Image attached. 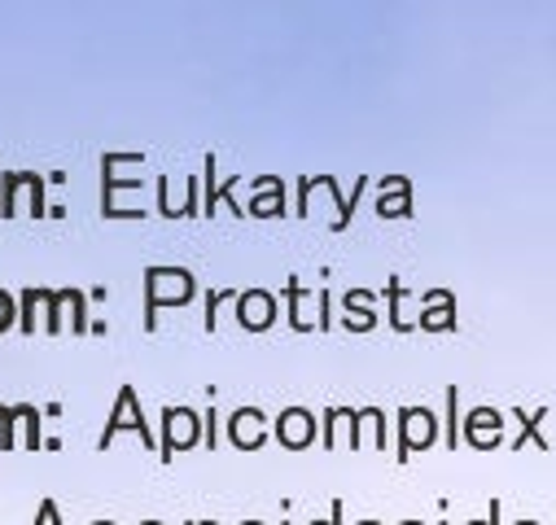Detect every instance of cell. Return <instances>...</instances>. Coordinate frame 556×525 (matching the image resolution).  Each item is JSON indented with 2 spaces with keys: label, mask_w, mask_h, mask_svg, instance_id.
<instances>
[{
  "label": "cell",
  "mask_w": 556,
  "mask_h": 525,
  "mask_svg": "<svg viewBox=\"0 0 556 525\" xmlns=\"http://www.w3.org/2000/svg\"><path fill=\"white\" fill-rule=\"evenodd\" d=\"M198 285L185 268H146V329L159 324V307H185L193 303Z\"/></svg>",
  "instance_id": "cell-1"
},
{
  "label": "cell",
  "mask_w": 556,
  "mask_h": 525,
  "mask_svg": "<svg viewBox=\"0 0 556 525\" xmlns=\"http://www.w3.org/2000/svg\"><path fill=\"white\" fill-rule=\"evenodd\" d=\"M123 430H131L150 451H159V438H154V430H150V421H146V412H141V399H136L131 385L118 389V404H114V412H110V425L101 430V451H105Z\"/></svg>",
  "instance_id": "cell-2"
},
{
  "label": "cell",
  "mask_w": 556,
  "mask_h": 525,
  "mask_svg": "<svg viewBox=\"0 0 556 525\" xmlns=\"http://www.w3.org/2000/svg\"><path fill=\"white\" fill-rule=\"evenodd\" d=\"M206 434H202V417L193 408H167L163 412V438H159V456L172 460L176 451H189L198 447Z\"/></svg>",
  "instance_id": "cell-3"
},
{
  "label": "cell",
  "mask_w": 556,
  "mask_h": 525,
  "mask_svg": "<svg viewBox=\"0 0 556 525\" xmlns=\"http://www.w3.org/2000/svg\"><path fill=\"white\" fill-rule=\"evenodd\" d=\"M31 189V215H53L45 206V176L31 171H5L0 176V219H14L18 215V193Z\"/></svg>",
  "instance_id": "cell-4"
},
{
  "label": "cell",
  "mask_w": 556,
  "mask_h": 525,
  "mask_svg": "<svg viewBox=\"0 0 556 525\" xmlns=\"http://www.w3.org/2000/svg\"><path fill=\"white\" fill-rule=\"evenodd\" d=\"M439 438V421L430 408H403L399 412V460H407L412 451H426Z\"/></svg>",
  "instance_id": "cell-5"
},
{
  "label": "cell",
  "mask_w": 556,
  "mask_h": 525,
  "mask_svg": "<svg viewBox=\"0 0 556 525\" xmlns=\"http://www.w3.org/2000/svg\"><path fill=\"white\" fill-rule=\"evenodd\" d=\"M228 443L237 451H258L267 443V417L258 408H237L228 417Z\"/></svg>",
  "instance_id": "cell-6"
},
{
  "label": "cell",
  "mask_w": 556,
  "mask_h": 525,
  "mask_svg": "<svg viewBox=\"0 0 556 525\" xmlns=\"http://www.w3.org/2000/svg\"><path fill=\"white\" fill-rule=\"evenodd\" d=\"M276 443L290 447V451H303L316 443V417L307 408H286L276 417Z\"/></svg>",
  "instance_id": "cell-7"
},
{
  "label": "cell",
  "mask_w": 556,
  "mask_h": 525,
  "mask_svg": "<svg viewBox=\"0 0 556 525\" xmlns=\"http://www.w3.org/2000/svg\"><path fill=\"white\" fill-rule=\"evenodd\" d=\"M271 320H276V298H271L267 290H245V294H237V324H241V329L263 333V329H271Z\"/></svg>",
  "instance_id": "cell-8"
},
{
  "label": "cell",
  "mask_w": 556,
  "mask_h": 525,
  "mask_svg": "<svg viewBox=\"0 0 556 525\" xmlns=\"http://www.w3.org/2000/svg\"><path fill=\"white\" fill-rule=\"evenodd\" d=\"M245 215H258V219H267V215H286V184L276 180V176L254 180V202H250Z\"/></svg>",
  "instance_id": "cell-9"
},
{
  "label": "cell",
  "mask_w": 556,
  "mask_h": 525,
  "mask_svg": "<svg viewBox=\"0 0 556 525\" xmlns=\"http://www.w3.org/2000/svg\"><path fill=\"white\" fill-rule=\"evenodd\" d=\"M500 425H504V421H500V412H495V408H473V412H469V421H465V438H469L473 447H482V451H486V447H495V443H500Z\"/></svg>",
  "instance_id": "cell-10"
},
{
  "label": "cell",
  "mask_w": 556,
  "mask_h": 525,
  "mask_svg": "<svg viewBox=\"0 0 556 525\" xmlns=\"http://www.w3.org/2000/svg\"><path fill=\"white\" fill-rule=\"evenodd\" d=\"M381 189H386V193L377 197V215H386V219H399V215H407V210H412V193H407V180H386Z\"/></svg>",
  "instance_id": "cell-11"
},
{
  "label": "cell",
  "mask_w": 556,
  "mask_h": 525,
  "mask_svg": "<svg viewBox=\"0 0 556 525\" xmlns=\"http://www.w3.org/2000/svg\"><path fill=\"white\" fill-rule=\"evenodd\" d=\"M426 303H430V311L421 316V329H456V316H452V294H430Z\"/></svg>",
  "instance_id": "cell-12"
},
{
  "label": "cell",
  "mask_w": 556,
  "mask_h": 525,
  "mask_svg": "<svg viewBox=\"0 0 556 525\" xmlns=\"http://www.w3.org/2000/svg\"><path fill=\"white\" fill-rule=\"evenodd\" d=\"M368 303H372V294H364V290H355V294H346V329H372V311H368Z\"/></svg>",
  "instance_id": "cell-13"
},
{
  "label": "cell",
  "mask_w": 556,
  "mask_h": 525,
  "mask_svg": "<svg viewBox=\"0 0 556 525\" xmlns=\"http://www.w3.org/2000/svg\"><path fill=\"white\" fill-rule=\"evenodd\" d=\"M40 307H45V329L62 333V307H66V290H40Z\"/></svg>",
  "instance_id": "cell-14"
},
{
  "label": "cell",
  "mask_w": 556,
  "mask_h": 525,
  "mask_svg": "<svg viewBox=\"0 0 556 525\" xmlns=\"http://www.w3.org/2000/svg\"><path fill=\"white\" fill-rule=\"evenodd\" d=\"M18 412H23V430H27V447H31V451H40V447H45V438H40V412H36L31 404H18Z\"/></svg>",
  "instance_id": "cell-15"
},
{
  "label": "cell",
  "mask_w": 556,
  "mask_h": 525,
  "mask_svg": "<svg viewBox=\"0 0 556 525\" xmlns=\"http://www.w3.org/2000/svg\"><path fill=\"white\" fill-rule=\"evenodd\" d=\"M23 421L18 408H0V451H14V425Z\"/></svg>",
  "instance_id": "cell-16"
},
{
  "label": "cell",
  "mask_w": 556,
  "mask_h": 525,
  "mask_svg": "<svg viewBox=\"0 0 556 525\" xmlns=\"http://www.w3.org/2000/svg\"><path fill=\"white\" fill-rule=\"evenodd\" d=\"M14 324H18V303L10 290H0V333H10Z\"/></svg>",
  "instance_id": "cell-17"
},
{
  "label": "cell",
  "mask_w": 556,
  "mask_h": 525,
  "mask_svg": "<svg viewBox=\"0 0 556 525\" xmlns=\"http://www.w3.org/2000/svg\"><path fill=\"white\" fill-rule=\"evenodd\" d=\"M36 525H62V512H58V503H53V499H45V503H40Z\"/></svg>",
  "instance_id": "cell-18"
},
{
  "label": "cell",
  "mask_w": 556,
  "mask_h": 525,
  "mask_svg": "<svg viewBox=\"0 0 556 525\" xmlns=\"http://www.w3.org/2000/svg\"><path fill=\"white\" fill-rule=\"evenodd\" d=\"M447 412H452V421H447V447H456L460 443V434H456V385L447 389Z\"/></svg>",
  "instance_id": "cell-19"
},
{
  "label": "cell",
  "mask_w": 556,
  "mask_h": 525,
  "mask_svg": "<svg viewBox=\"0 0 556 525\" xmlns=\"http://www.w3.org/2000/svg\"><path fill=\"white\" fill-rule=\"evenodd\" d=\"M312 525H342V503H333V512L325 521H312Z\"/></svg>",
  "instance_id": "cell-20"
},
{
  "label": "cell",
  "mask_w": 556,
  "mask_h": 525,
  "mask_svg": "<svg viewBox=\"0 0 556 525\" xmlns=\"http://www.w3.org/2000/svg\"><path fill=\"white\" fill-rule=\"evenodd\" d=\"M469 525H500V503H491V512H486V521H469Z\"/></svg>",
  "instance_id": "cell-21"
},
{
  "label": "cell",
  "mask_w": 556,
  "mask_h": 525,
  "mask_svg": "<svg viewBox=\"0 0 556 525\" xmlns=\"http://www.w3.org/2000/svg\"><path fill=\"white\" fill-rule=\"evenodd\" d=\"M92 525H114V521H92Z\"/></svg>",
  "instance_id": "cell-22"
},
{
  "label": "cell",
  "mask_w": 556,
  "mask_h": 525,
  "mask_svg": "<svg viewBox=\"0 0 556 525\" xmlns=\"http://www.w3.org/2000/svg\"><path fill=\"white\" fill-rule=\"evenodd\" d=\"M141 525H163V521H141Z\"/></svg>",
  "instance_id": "cell-23"
},
{
  "label": "cell",
  "mask_w": 556,
  "mask_h": 525,
  "mask_svg": "<svg viewBox=\"0 0 556 525\" xmlns=\"http://www.w3.org/2000/svg\"><path fill=\"white\" fill-rule=\"evenodd\" d=\"M241 525H263V521H241Z\"/></svg>",
  "instance_id": "cell-24"
},
{
  "label": "cell",
  "mask_w": 556,
  "mask_h": 525,
  "mask_svg": "<svg viewBox=\"0 0 556 525\" xmlns=\"http://www.w3.org/2000/svg\"><path fill=\"white\" fill-rule=\"evenodd\" d=\"M403 525H421V521H403Z\"/></svg>",
  "instance_id": "cell-25"
},
{
  "label": "cell",
  "mask_w": 556,
  "mask_h": 525,
  "mask_svg": "<svg viewBox=\"0 0 556 525\" xmlns=\"http://www.w3.org/2000/svg\"><path fill=\"white\" fill-rule=\"evenodd\" d=\"M359 525H377V521H359Z\"/></svg>",
  "instance_id": "cell-26"
},
{
  "label": "cell",
  "mask_w": 556,
  "mask_h": 525,
  "mask_svg": "<svg viewBox=\"0 0 556 525\" xmlns=\"http://www.w3.org/2000/svg\"><path fill=\"white\" fill-rule=\"evenodd\" d=\"M521 525H534V521H521Z\"/></svg>",
  "instance_id": "cell-27"
}]
</instances>
